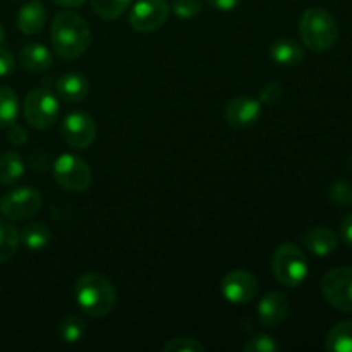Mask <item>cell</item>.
Here are the masks:
<instances>
[{
  "mask_svg": "<svg viewBox=\"0 0 352 352\" xmlns=\"http://www.w3.org/2000/svg\"><path fill=\"white\" fill-rule=\"evenodd\" d=\"M19 241L28 248V250H43L50 244L52 230L47 223L34 222L24 227L19 232Z\"/></svg>",
  "mask_w": 352,
  "mask_h": 352,
  "instance_id": "ffe728a7",
  "label": "cell"
},
{
  "mask_svg": "<svg viewBox=\"0 0 352 352\" xmlns=\"http://www.w3.org/2000/svg\"><path fill=\"white\" fill-rule=\"evenodd\" d=\"M50 38L55 54L65 60L81 57L91 45V31L88 23L72 10H62L55 16Z\"/></svg>",
  "mask_w": 352,
  "mask_h": 352,
  "instance_id": "6da1fadb",
  "label": "cell"
},
{
  "mask_svg": "<svg viewBox=\"0 0 352 352\" xmlns=\"http://www.w3.org/2000/svg\"><path fill=\"white\" fill-rule=\"evenodd\" d=\"M170 14L167 0H138L129 14V24L138 33H153L164 26Z\"/></svg>",
  "mask_w": 352,
  "mask_h": 352,
  "instance_id": "9c48e42d",
  "label": "cell"
},
{
  "mask_svg": "<svg viewBox=\"0 0 352 352\" xmlns=\"http://www.w3.org/2000/svg\"><path fill=\"white\" fill-rule=\"evenodd\" d=\"M19 116V98L9 86H0V127H10Z\"/></svg>",
  "mask_w": 352,
  "mask_h": 352,
  "instance_id": "7402d4cb",
  "label": "cell"
},
{
  "mask_svg": "<svg viewBox=\"0 0 352 352\" xmlns=\"http://www.w3.org/2000/svg\"><path fill=\"white\" fill-rule=\"evenodd\" d=\"M289 315V299L282 292H268L260 299L256 318L265 329L278 327Z\"/></svg>",
  "mask_w": 352,
  "mask_h": 352,
  "instance_id": "4fadbf2b",
  "label": "cell"
},
{
  "mask_svg": "<svg viewBox=\"0 0 352 352\" xmlns=\"http://www.w3.org/2000/svg\"><path fill=\"white\" fill-rule=\"evenodd\" d=\"M299 34L306 48L322 54L329 52L339 38V26L332 14L323 7H309L299 21Z\"/></svg>",
  "mask_w": 352,
  "mask_h": 352,
  "instance_id": "3957f363",
  "label": "cell"
},
{
  "mask_svg": "<svg viewBox=\"0 0 352 352\" xmlns=\"http://www.w3.org/2000/svg\"><path fill=\"white\" fill-rule=\"evenodd\" d=\"M322 296L332 308L352 313V267L332 268L322 278Z\"/></svg>",
  "mask_w": 352,
  "mask_h": 352,
  "instance_id": "52a82bcc",
  "label": "cell"
},
{
  "mask_svg": "<svg viewBox=\"0 0 352 352\" xmlns=\"http://www.w3.org/2000/svg\"><path fill=\"white\" fill-rule=\"evenodd\" d=\"M7 140H9V143L14 144V146H23L28 141V134L23 127L17 126V124H12V126L9 127V133H7Z\"/></svg>",
  "mask_w": 352,
  "mask_h": 352,
  "instance_id": "1f68e13d",
  "label": "cell"
},
{
  "mask_svg": "<svg viewBox=\"0 0 352 352\" xmlns=\"http://www.w3.org/2000/svg\"><path fill=\"white\" fill-rule=\"evenodd\" d=\"M222 296L232 305H246L254 299L258 294V280L254 275L248 270H230L222 278Z\"/></svg>",
  "mask_w": 352,
  "mask_h": 352,
  "instance_id": "8fae6325",
  "label": "cell"
},
{
  "mask_svg": "<svg viewBox=\"0 0 352 352\" xmlns=\"http://www.w3.org/2000/svg\"><path fill=\"white\" fill-rule=\"evenodd\" d=\"M17 28L24 34H36L43 30L47 23V9L40 0H31L24 3L17 12Z\"/></svg>",
  "mask_w": 352,
  "mask_h": 352,
  "instance_id": "9a60e30c",
  "label": "cell"
},
{
  "mask_svg": "<svg viewBox=\"0 0 352 352\" xmlns=\"http://www.w3.org/2000/svg\"><path fill=\"white\" fill-rule=\"evenodd\" d=\"M172 10L181 19H191L201 12V0H174Z\"/></svg>",
  "mask_w": 352,
  "mask_h": 352,
  "instance_id": "f1b7e54d",
  "label": "cell"
},
{
  "mask_svg": "<svg viewBox=\"0 0 352 352\" xmlns=\"http://www.w3.org/2000/svg\"><path fill=\"white\" fill-rule=\"evenodd\" d=\"M330 201L339 206L352 205V182L351 181H336L329 188Z\"/></svg>",
  "mask_w": 352,
  "mask_h": 352,
  "instance_id": "4316f807",
  "label": "cell"
},
{
  "mask_svg": "<svg viewBox=\"0 0 352 352\" xmlns=\"http://www.w3.org/2000/svg\"><path fill=\"white\" fill-rule=\"evenodd\" d=\"M16 67V60H14V55L9 50L0 47V78L3 76H9L10 72Z\"/></svg>",
  "mask_w": 352,
  "mask_h": 352,
  "instance_id": "4dcf8cb0",
  "label": "cell"
},
{
  "mask_svg": "<svg viewBox=\"0 0 352 352\" xmlns=\"http://www.w3.org/2000/svg\"><path fill=\"white\" fill-rule=\"evenodd\" d=\"M325 347L330 352H352V320H346L329 330Z\"/></svg>",
  "mask_w": 352,
  "mask_h": 352,
  "instance_id": "d6986e66",
  "label": "cell"
},
{
  "mask_svg": "<svg viewBox=\"0 0 352 352\" xmlns=\"http://www.w3.org/2000/svg\"><path fill=\"white\" fill-rule=\"evenodd\" d=\"M86 333V323L79 316L69 315L60 320L58 323V337L64 340L65 344H76L85 337Z\"/></svg>",
  "mask_w": 352,
  "mask_h": 352,
  "instance_id": "cb8c5ba5",
  "label": "cell"
},
{
  "mask_svg": "<svg viewBox=\"0 0 352 352\" xmlns=\"http://www.w3.org/2000/svg\"><path fill=\"white\" fill-rule=\"evenodd\" d=\"M3 40H6V30H3V26L0 24V45L3 43Z\"/></svg>",
  "mask_w": 352,
  "mask_h": 352,
  "instance_id": "d590c367",
  "label": "cell"
},
{
  "mask_svg": "<svg viewBox=\"0 0 352 352\" xmlns=\"http://www.w3.org/2000/svg\"><path fill=\"white\" fill-rule=\"evenodd\" d=\"M89 81L79 72H67L57 81V95L67 103H78L88 96Z\"/></svg>",
  "mask_w": 352,
  "mask_h": 352,
  "instance_id": "2e32d148",
  "label": "cell"
},
{
  "mask_svg": "<svg viewBox=\"0 0 352 352\" xmlns=\"http://www.w3.org/2000/svg\"><path fill=\"white\" fill-rule=\"evenodd\" d=\"M213 9L222 10V12H229V10H234L241 3V0H206Z\"/></svg>",
  "mask_w": 352,
  "mask_h": 352,
  "instance_id": "836d02e7",
  "label": "cell"
},
{
  "mask_svg": "<svg viewBox=\"0 0 352 352\" xmlns=\"http://www.w3.org/2000/svg\"><path fill=\"white\" fill-rule=\"evenodd\" d=\"M302 244L315 256L327 258L337 250L339 241H337L336 232L332 229L325 226H316L306 230L305 236H302Z\"/></svg>",
  "mask_w": 352,
  "mask_h": 352,
  "instance_id": "5bb4252c",
  "label": "cell"
},
{
  "mask_svg": "<svg viewBox=\"0 0 352 352\" xmlns=\"http://www.w3.org/2000/svg\"><path fill=\"white\" fill-rule=\"evenodd\" d=\"M62 138L76 150H86L96 138V124L86 112H71L62 122Z\"/></svg>",
  "mask_w": 352,
  "mask_h": 352,
  "instance_id": "30bf717a",
  "label": "cell"
},
{
  "mask_svg": "<svg viewBox=\"0 0 352 352\" xmlns=\"http://www.w3.org/2000/svg\"><path fill=\"white\" fill-rule=\"evenodd\" d=\"M54 179L65 191L85 192L91 186L93 174L89 165L81 157L64 153L55 160Z\"/></svg>",
  "mask_w": 352,
  "mask_h": 352,
  "instance_id": "5b68a950",
  "label": "cell"
},
{
  "mask_svg": "<svg viewBox=\"0 0 352 352\" xmlns=\"http://www.w3.org/2000/svg\"><path fill=\"white\" fill-rule=\"evenodd\" d=\"M74 298L82 313L91 318L110 315L117 305V291L112 282L100 274H82L76 280Z\"/></svg>",
  "mask_w": 352,
  "mask_h": 352,
  "instance_id": "7a4b0ae2",
  "label": "cell"
},
{
  "mask_svg": "<svg viewBox=\"0 0 352 352\" xmlns=\"http://www.w3.org/2000/svg\"><path fill=\"white\" fill-rule=\"evenodd\" d=\"M133 0H91V7L102 19H117L129 9Z\"/></svg>",
  "mask_w": 352,
  "mask_h": 352,
  "instance_id": "d4e9b609",
  "label": "cell"
},
{
  "mask_svg": "<svg viewBox=\"0 0 352 352\" xmlns=\"http://www.w3.org/2000/svg\"><path fill=\"white\" fill-rule=\"evenodd\" d=\"M270 58L282 67H294L305 60V50L289 38H278L270 45Z\"/></svg>",
  "mask_w": 352,
  "mask_h": 352,
  "instance_id": "ac0fdd59",
  "label": "cell"
},
{
  "mask_svg": "<svg viewBox=\"0 0 352 352\" xmlns=\"http://www.w3.org/2000/svg\"><path fill=\"white\" fill-rule=\"evenodd\" d=\"M340 236L344 243L352 248V213H347L340 222Z\"/></svg>",
  "mask_w": 352,
  "mask_h": 352,
  "instance_id": "d6a6232c",
  "label": "cell"
},
{
  "mask_svg": "<svg viewBox=\"0 0 352 352\" xmlns=\"http://www.w3.org/2000/svg\"><path fill=\"white\" fill-rule=\"evenodd\" d=\"M54 2L64 9H76V7H81L86 0H54Z\"/></svg>",
  "mask_w": 352,
  "mask_h": 352,
  "instance_id": "e575fe53",
  "label": "cell"
},
{
  "mask_svg": "<svg viewBox=\"0 0 352 352\" xmlns=\"http://www.w3.org/2000/svg\"><path fill=\"white\" fill-rule=\"evenodd\" d=\"M272 272L277 282L284 287H298L308 277V260L301 248L284 243L272 256Z\"/></svg>",
  "mask_w": 352,
  "mask_h": 352,
  "instance_id": "277c9868",
  "label": "cell"
},
{
  "mask_svg": "<svg viewBox=\"0 0 352 352\" xmlns=\"http://www.w3.org/2000/svg\"><path fill=\"white\" fill-rule=\"evenodd\" d=\"M24 174L23 157L16 151H7L0 155V184L10 186L19 181Z\"/></svg>",
  "mask_w": 352,
  "mask_h": 352,
  "instance_id": "44dd1931",
  "label": "cell"
},
{
  "mask_svg": "<svg viewBox=\"0 0 352 352\" xmlns=\"http://www.w3.org/2000/svg\"><path fill=\"white\" fill-rule=\"evenodd\" d=\"M282 95H284L282 86L278 82H270V85H267L261 89L260 103H263V105H275L282 98Z\"/></svg>",
  "mask_w": 352,
  "mask_h": 352,
  "instance_id": "f546056e",
  "label": "cell"
},
{
  "mask_svg": "<svg viewBox=\"0 0 352 352\" xmlns=\"http://www.w3.org/2000/svg\"><path fill=\"white\" fill-rule=\"evenodd\" d=\"M19 64L26 71L43 72L54 65V55L45 45L28 43L19 52Z\"/></svg>",
  "mask_w": 352,
  "mask_h": 352,
  "instance_id": "e0dca14e",
  "label": "cell"
},
{
  "mask_svg": "<svg viewBox=\"0 0 352 352\" xmlns=\"http://www.w3.org/2000/svg\"><path fill=\"white\" fill-rule=\"evenodd\" d=\"M164 352H205L206 347L191 337H175L162 347Z\"/></svg>",
  "mask_w": 352,
  "mask_h": 352,
  "instance_id": "484cf974",
  "label": "cell"
},
{
  "mask_svg": "<svg viewBox=\"0 0 352 352\" xmlns=\"http://www.w3.org/2000/svg\"><path fill=\"white\" fill-rule=\"evenodd\" d=\"M19 230L10 222H0V263H6L19 248Z\"/></svg>",
  "mask_w": 352,
  "mask_h": 352,
  "instance_id": "603a6c76",
  "label": "cell"
},
{
  "mask_svg": "<svg viewBox=\"0 0 352 352\" xmlns=\"http://www.w3.org/2000/svg\"><path fill=\"white\" fill-rule=\"evenodd\" d=\"M41 203L43 198L40 191L24 186V188L12 189L0 199V213L10 222H23L40 212Z\"/></svg>",
  "mask_w": 352,
  "mask_h": 352,
  "instance_id": "ba28073f",
  "label": "cell"
},
{
  "mask_svg": "<svg viewBox=\"0 0 352 352\" xmlns=\"http://www.w3.org/2000/svg\"><path fill=\"white\" fill-rule=\"evenodd\" d=\"M60 107L54 93L45 88L31 89L24 100V119L34 129H50L57 120Z\"/></svg>",
  "mask_w": 352,
  "mask_h": 352,
  "instance_id": "8992f818",
  "label": "cell"
},
{
  "mask_svg": "<svg viewBox=\"0 0 352 352\" xmlns=\"http://www.w3.org/2000/svg\"><path fill=\"white\" fill-rule=\"evenodd\" d=\"M244 352H275L278 351V342L275 337L267 336V333H260L254 336L244 344Z\"/></svg>",
  "mask_w": 352,
  "mask_h": 352,
  "instance_id": "83f0119b",
  "label": "cell"
},
{
  "mask_svg": "<svg viewBox=\"0 0 352 352\" xmlns=\"http://www.w3.org/2000/svg\"><path fill=\"white\" fill-rule=\"evenodd\" d=\"M227 124L237 129H246L254 126L261 117V103L251 96H236L226 107Z\"/></svg>",
  "mask_w": 352,
  "mask_h": 352,
  "instance_id": "7c38bea8",
  "label": "cell"
}]
</instances>
